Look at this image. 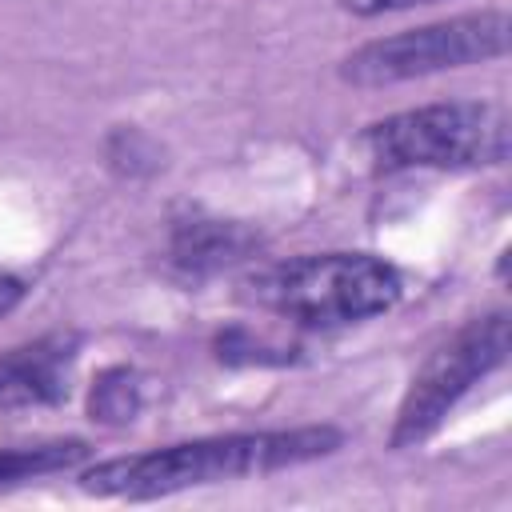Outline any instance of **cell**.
<instances>
[{"instance_id":"obj_1","label":"cell","mask_w":512,"mask_h":512,"mask_svg":"<svg viewBox=\"0 0 512 512\" xmlns=\"http://www.w3.org/2000/svg\"><path fill=\"white\" fill-rule=\"evenodd\" d=\"M340 428L312 424V428H280V432H232L208 436L188 444H168L140 456H116L80 476V488L92 496H124V500H152L172 496L200 484L240 480V476H268L280 468H296L320 460L340 448Z\"/></svg>"},{"instance_id":"obj_2","label":"cell","mask_w":512,"mask_h":512,"mask_svg":"<svg viewBox=\"0 0 512 512\" xmlns=\"http://www.w3.org/2000/svg\"><path fill=\"white\" fill-rule=\"evenodd\" d=\"M244 300L300 328H340L388 312L400 300V272L368 252H320L260 268Z\"/></svg>"},{"instance_id":"obj_3","label":"cell","mask_w":512,"mask_h":512,"mask_svg":"<svg viewBox=\"0 0 512 512\" xmlns=\"http://www.w3.org/2000/svg\"><path fill=\"white\" fill-rule=\"evenodd\" d=\"M360 148L376 172L488 168L508 160V116L488 100H444L376 120Z\"/></svg>"},{"instance_id":"obj_4","label":"cell","mask_w":512,"mask_h":512,"mask_svg":"<svg viewBox=\"0 0 512 512\" xmlns=\"http://www.w3.org/2000/svg\"><path fill=\"white\" fill-rule=\"evenodd\" d=\"M508 12H468L424 28H404L356 48L340 76L356 88H384L400 80H420L448 68H468L484 60H500L508 52Z\"/></svg>"},{"instance_id":"obj_5","label":"cell","mask_w":512,"mask_h":512,"mask_svg":"<svg viewBox=\"0 0 512 512\" xmlns=\"http://www.w3.org/2000/svg\"><path fill=\"white\" fill-rule=\"evenodd\" d=\"M504 356H508V316L504 312L464 324L412 376V384L400 400L396 424H392V448H412V444L428 440L444 424V416L460 404V396L472 384H480L492 368H500Z\"/></svg>"},{"instance_id":"obj_6","label":"cell","mask_w":512,"mask_h":512,"mask_svg":"<svg viewBox=\"0 0 512 512\" xmlns=\"http://www.w3.org/2000/svg\"><path fill=\"white\" fill-rule=\"evenodd\" d=\"M72 336H40L32 344L0 352V408H40L68 392Z\"/></svg>"},{"instance_id":"obj_7","label":"cell","mask_w":512,"mask_h":512,"mask_svg":"<svg viewBox=\"0 0 512 512\" xmlns=\"http://www.w3.org/2000/svg\"><path fill=\"white\" fill-rule=\"evenodd\" d=\"M256 232L232 220H188L176 228L172 236V264L192 272V276H208L220 272L236 260H244L256 248Z\"/></svg>"},{"instance_id":"obj_8","label":"cell","mask_w":512,"mask_h":512,"mask_svg":"<svg viewBox=\"0 0 512 512\" xmlns=\"http://www.w3.org/2000/svg\"><path fill=\"white\" fill-rule=\"evenodd\" d=\"M88 456L84 440H60V444H40V448H4L0 452V484H20L36 476L64 472Z\"/></svg>"},{"instance_id":"obj_9","label":"cell","mask_w":512,"mask_h":512,"mask_svg":"<svg viewBox=\"0 0 512 512\" xmlns=\"http://www.w3.org/2000/svg\"><path fill=\"white\" fill-rule=\"evenodd\" d=\"M136 404H140V388H136V376L128 368H112L96 380L92 388V420H104V424H124L136 416Z\"/></svg>"},{"instance_id":"obj_10","label":"cell","mask_w":512,"mask_h":512,"mask_svg":"<svg viewBox=\"0 0 512 512\" xmlns=\"http://www.w3.org/2000/svg\"><path fill=\"white\" fill-rule=\"evenodd\" d=\"M412 4H428V0H340V8H348L356 16H380V12H396V8H412Z\"/></svg>"},{"instance_id":"obj_11","label":"cell","mask_w":512,"mask_h":512,"mask_svg":"<svg viewBox=\"0 0 512 512\" xmlns=\"http://www.w3.org/2000/svg\"><path fill=\"white\" fill-rule=\"evenodd\" d=\"M24 292H28V288H24V280H20V276L0 272V320H4L20 300H24Z\"/></svg>"}]
</instances>
